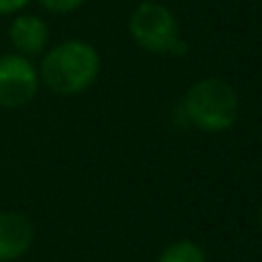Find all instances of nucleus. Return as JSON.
Here are the masks:
<instances>
[{"mask_svg":"<svg viewBox=\"0 0 262 262\" xmlns=\"http://www.w3.org/2000/svg\"><path fill=\"white\" fill-rule=\"evenodd\" d=\"M37 3L46 14H53V16H64V14L76 12L78 7L85 5V0H32Z\"/></svg>","mask_w":262,"mask_h":262,"instance_id":"obj_8","label":"nucleus"},{"mask_svg":"<svg viewBox=\"0 0 262 262\" xmlns=\"http://www.w3.org/2000/svg\"><path fill=\"white\" fill-rule=\"evenodd\" d=\"M129 37L138 49L152 55H184L189 44L182 39L175 12L157 0H143L129 14Z\"/></svg>","mask_w":262,"mask_h":262,"instance_id":"obj_3","label":"nucleus"},{"mask_svg":"<svg viewBox=\"0 0 262 262\" xmlns=\"http://www.w3.org/2000/svg\"><path fill=\"white\" fill-rule=\"evenodd\" d=\"M39 81L60 97H76L90 90L101 74V55L85 39H64L41 53Z\"/></svg>","mask_w":262,"mask_h":262,"instance_id":"obj_1","label":"nucleus"},{"mask_svg":"<svg viewBox=\"0 0 262 262\" xmlns=\"http://www.w3.org/2000/svg\"><path fill=\"white\" fill-rule=\"evenodd\" d=\"M41 88L39 69L30 58L18 53H0V108H23Z\"/></svg>","mask_w":262,"mask_h":262,"instance_id":"obj_4","label":"nucleus"},{"mask_svg":"<svg viewBox=\"0 0 262 262\" xmlns=\"http://www.w3.org/2000/svg\"><path fill=\"white\" fill-rule=\"evenodd\" d=\"M182 113L195 129L207 134H223L235 127L239 118V95L223 78H200L184 92Z\"/></svg>","mask_w":262,"mask_h":262,"instance_id":"obj_2","label":"nucleus"},{"mask_svg":"<svg viewBox=\"0 0 262 262\" xmlns=\"http://www.w3.org/2000/svg\"><path fill=\"white\" fill-rule=\"evenodd\" d=\"M32 0H0V16H14V14L28 9Z\"/></svg>","mask_w":262,"mask_h":262,"instance_id":"obj_9","label":"nucleus"},{"mask_svg":"<svg viewBox=\"0 0 262 262\" xmlns=\"http://www.w3.org/2000/svg\"><path fill=\"white\" fill-rule=\"evenodd\" d=\"M258 223H260V228H262V205H260V212H258Z\"/></svg>","mask_w":262,"mask_h":262,"instance_id":"obj_10","label":"nucleus"},{"mask_svg":"<svg viewBox=\"0 0 262 262\" xmlns=\"http://www.w3.org/2000/svg\"><path fill=\"white\" fill-rule=\"evenodd\" d=\"M7 39L14 53L26 58H39L51 41V28L44 16L32 14L28 9L14 14L7 26Z\"/></svg>","mask_w":262,"mask_h":262,"instance_id":"obj_5","label":"nucleus"},{"mask_svg":"<svg viewBox=\"0 0 262 262\" xmlns=\"http://www.w3.org/2000/svg\"><path fill=\"white\" fill-rule=\"evenodd\" d=\"M157 262H207V255L193 239H175L163 246Z\"/></svg>","mask_w":262,"mask_h":262,"instance_id":"obj_7","label":"nucleus"},{"mask_svg":"<svg viewBox=\"0 0 262 262\" xmlns=\"http://www.w3.org/2000/svg\"><path fill=\"white\" fill-rule=\"evenodd\" d=\"M35 242V226L23 212H0V262H14L30 251Z\"/></svg>","mask_w":262,"mask_h":262,"instance_id":"obj_6","label":"nucleus"}]
</instances>
